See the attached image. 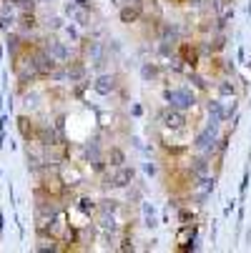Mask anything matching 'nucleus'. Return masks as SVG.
I'll return each mask as SVG.
<instances>
[{
    "mask_svg": "<svg viewBox=\"0 0 251 253\" xmlns=\"http://www.w3.org/2000/svg\"><path fill=\"white\" fill-rule=\"evenodd\" d=\"M178 60H181L186 68L196 70L201 63V45L199 43H178Z\"/></svg>",
    "mask_w": 251,
    "mask_h": 253,
    "instance_id": "nucleus-5",
    "label": "nucleus"
},
{
    "mask_svg": "<svg viewBox=\"0 0 251 253\" xmlns=\"http://www.w3.org/2000/svg\"><path fill=\"white\" fill-rule=\"evenodd\" d=\"M143 168H146V173H149V175H153V173H156V166H153V163H146Z\"/></svg>",
    "mask_w": 251,
    "mask_h": 253,
    "instance_id": "nucleus-27",
    "label": "nucleus"
},
{
    "mask_svg": "<svg viewBox=\"0 0 251 253\" xmlns=\"http://www.w3.org/2000/svg\"><path fill=\"white\" fill-rule=\"evenodd\" d=\"M246 188H249V170H244V178H241V198L246 196Z\"/></svg>",
    "mask_w": 251,
    "mask_h": 253,
    "instance_id": "nucleus-26",
    "label": "nucleus"
},
{
    "mask_svg": "<svg viewBox=\"0 0 251 253\" xmlns=\"http://www.w3.org/2000/svg\"><path fill=\"white\" fill-rule=\"evenodd\" d=\"M141 76L146 78V81H158V78L163 76V70H161L156 63H143V68H141Z\"/></svg>",
    "mask_w": 251,
    "mask_h": 253,
    "instance_id": "nucleus-15",
    "label": "nucleus"
},
{
    "mask_svg": "<svg viewBox=\"0 0 251 253\" xmlns=\"http://www.w3.org/2000/svg\"><path fill=\"white\" fill-rule=\"evenodd\" d=\"M98 228H100L103 233H116V231H118V223H116V218H113V213H103V211H100Z\"/></svg>",
    "mask_w": 251,
    "mask_h": 253,
    "instance_id": "nucleus-13",
    "label": "nucleus"
},
{
    "mask_svg": "<svg viewBox=\"0 0 251 253\" xmlns=\"http://www.w3.org/2000/svg\"><path fill=\"white\" fill-rule=\"evenodd\" d=\"M184 3H189L194 10H206V8H211L213 0H184Z\"/></svg>",
    "mask_w": 251,
    "mask_h": 253,
    "instance_id": "nucleus-23",
    "label": "nucleus"
},
{
    "mask_svg": "<svg viewBox=\"0 0 251 253\" xmlns=\"http://www.w3.org/2000/svg\"><path fill=\"white\" fill-rule=\"evenodd\" d=\"M133 183H136V170L131 166H118L108 170L103 178V186H111V188H131Z\"/></svg>",
    "mask_w": 251,
    "mask_h": 253,
    "instance_id": "nucleus-2",
    "label": "nucleus"
},
{
    "mask_svg": "<svg viewBox=\"0 0 251 253\" xmlns=\"http://www.w3.org/2000/svg\"><path fill=\"white\" fill-rule=\"evenodd\" d=\"M189 81H191V83H194L199 90H208V85H206V78H203V76H199L196 70H191V73H189Z\"/></svg>",
    "mask_w": 251,
    "mask_h": 253,
    "instance_id": "nucleus-21",
    "label": "nucleus"
},
{
    "mask_svg": "<svg viewBox=\"0 0 251 253\" xmlns=\"http://www.w3.org/2000/svg\"><path fill=\"white\" fill-rule=\"evenodd\" d=\"M208 163H211L208 153L194 156V158H191V163H189V170L194 173V178H196V175H206V173H208Z\"/></svg>",
    "mask_w": 251,
    "mask_h": 253,
    "instance_id": "nucleus-10",
    "label": "nucleus"
},
{
    "mask_svg": "<svg viewBox=\"0 0 251 253\" xmlns=\"http://www.w3.org/2000/svg\"><path fill=\"white\" fill-rule=\"evenodd\" d=\"M76 208H78V213H83L86 218H88V215H93V213L98 211V203H96L93 198H81Z\"/></svg>",
    "mask_w": 251,
    "mask_h": 253,
    "instance_id": "nucleus-17",
    "label": "nucleus"
},
{
    "mask_svg": "<svg viewBox=\"0 0 251 253\" xmlns=\"http://www.w3.org/2000/svg\"><path fill=\"white\" fill-rule=\"evenodd\" d=\"M231 211H234V201H229V206L224 208V215H231Z\"/></svg>",
    "mask_w": 251,
    "mask_h": 253,
    "instance_id": "nucleus-29",
    "label": "nucleus"
},
{
    "mask_svg": "<svg viewBox=\"0 0 251 253\" xmlns=\"http://www.w3.org/2000/svg\"><path fill=\"white\" fill-rule=\"evenodd\" d=\"M105 163H108V168L126 166V151H123V148H118V146H111L108 151H105Z\"/></svg>",
    "mask_w": 251,
    "mask_h": 253,
    "instance_id": "nucleus-11",
    "label": "nucleus"
},
{
    "mask_svg": "<svg viewBox=\"0 0 251 253\" xmlns=\"http://www.w3.org/2000/svg\"><path fill=\"white\" fill-rule=\"evenodd\" d=\"M133 248H136V246H133V236H128V233H126V236L121 238V246H118V251H133Z\"/></svg>",
    "mask_w": 251,
    "mask_h": 253,
    "instance_id": "nucleus-24",
    "label": "nucleus"
},
{
    "mask_svg": "<svg viewBox=\"0 0 251 253\" xmlns=\"http://www.w3.org/2000/svg\"><path fill=\"white\" fill-rule=\"evenodd\" d=\"M98 211H103V213H116V211H118V201H116V198H103V201H98Z\"/></svg>",
    "mask_w": 251,
    "mask_h": 253,
    "instance_id": "nucleus-18",
    "label": "nucleus"
},
{
    "mask_svg": "<svg viewBox=\"0 0 251 253\" xmlns=\"http://www.w3.org/2000/svg\"><path fill=\"white\" fill-rule=\"evenodd\" d=\"M76 3H78L81 8H86V10H91V0H76Z\"/></svg>",
    "mask_w": 251,
    "mask_h": 253,
    "instance_id": "nucleus-28",
    "label": "nucleus"
},
{
    "mask_svg": "<svg viewBox=\"0 0 251 253\" xmlns=\"http://www.w3.org/2000/svg\"><path fill=\"white\" fill-rule=\"evenodd\" d=\"M176 218H178V226H191V223H196V213L189 206H181L176 213Z\"/></svg>",
    "mask_w": 251,
    "mask_h": 253,
    "instance_id": "nucleus-16",
    "label": "nucleus"
},
{
    "mask_svg": "<svg viewBox=\"0 0 251 253\" xmlns=\"http://www.w3.org/2000/svg\"><path fill=\"white\" fill-rule=\"evenodd\" d=\"M18 130H20V135H23L28 143L38 138V128L33 126V121H30L28 116H20V118H18Z\"/></svg>",
    "mask_w": 251,
    "mask_h": 253,
    "instance_id": "nucleus-12",
    "label": "nucleus"
},
{
    "mask_svg": "<svg viewBox=\"0 0 251 253\" xmlns=\"http://www.w3.org/2000/svg\"><path fill=\"white\" fill-rule=\"evenodd\" d=\"M58 63H65V60H70V53H68V48H65V43H60V41H55V38H48L46 41V45H43Z\"/></svg>",
    "mask_w": 251,
    "mask_h": 253,
    "instance_id": "nucleus-8",
    "label": "nucleus"
},
{
    "mask_svg": "<svg viewBox=\"0 0 251 253\" xmlns=\"http://www.w3.org/2000/svg\"><path fill=\"white\" fill-rule=\"evenodd\" d=\"M216 90H219V95H236V85L231 81H221L216 85Z\"/></svg>",
    "mask_w": 251,
    "mask_h": 253,
    "instance_id": "nucleus-20",
    "label": "nucleus"
},
{
    "mask_svg": "<svg viewBox=\"0 0 251 253\" xmlns=\"http://www.w3.org/2000/svg\"><path fill=\"white\" fill-rule=\"evenodd\" d=\"M158 121L166 130H186V126H189L186 111H178V108H171V105L158 116Z\"/></svg>",
    "mask_w": 251,
    "mask_h": 253,
    "instance_id": "nucleus-4",
    "label": "nucleus"
},
{
    "mask_svg": "<svg viewBox=\"0 0 251 253\" xmlns=\"http://www.w3.org/2000/svg\"><path fill=\"white\" fill-rule=\"evenodd\" d=\"M219 3H221V5H231V8H234V3H236V0H219Z\"/></svg>",
    "mask_w": 251,
    "mask_h": 253,
    "instance_id": "nucleus-30",
    "label": "nucleus"
},
{
    "mask_svg": "<svg viewBox=\"0 0 251 253\" xmlns=\"http://www.w3.org/2000/svg\"><path fill=\"white\" fill-rule=\"evenodd\" d=\"M13 5H18L23 13H33V8H35V0H10Z\"/></svg>",
    "mask_w": 251,
    "mask_h": 253,
    "instance_id": "nucleus-22",
    "label": "nucleus"
},
{
    "mask_svg": "<svg viewBox=\"0 0 251 253\" xmlns=\"http://www.w3.org/2000/svg\"><path fill=\"white\" fill-rule=\"evenodd\" d=\"M246 65H249V68H251V58H249V63H246Z\"/></svg>",
    "mask_w": 251,
    "mask_h": 253,
    "instance_id": "nucleus-32",
    "label": "nucleus"
},
{
    "mask_svg": "<svg viewBox=\"0 0 251 253\" xmlns=\"http://www.w3.org/2000/svg\"><path fill=\"white\" fill-rule=\"evenodd\" d=\"M118 88H121V76H116V73H103V76H98L96 83H93V90L100 93V95H111V93H116Z\"/></svg>",
    "mask_w": 251,
    "mask_h": 253,
    "instance_id": "nucleus-6",
    "label": "nucleus"
},
{
    "mask_svg": "<svg viewBox=\"0 0 251 253\" xmlns=\"http://www.w3.org/2000/svg\"><path fill=\"white\" fill-rule=\"evenodd\" d=\"M226 148H229V135H221V138H219V143H216V153H219V156H224V153H226Z\"/></svg>",
    "mask_w": 251,
    "mask_h": 253,
    "instance_id": "nucleus-25",
    "label": "nucleus"
},
{
    "mask_svg": "<svg viewBox=\"0 0 251 253\" xmlns=\"http://www.w3.org/2000/svg\"><path fill=\"white\" fill-rule=\"evenodd\" d=\"M163 100L171 108H178V111H191V108H196V95L191 88H166Z\"/></svg>",
    "mask_w": 251,
    "mask_h": 253,
    "instance_id": "nucleus-1",
    "label": "nucleus"
},
{
    "mask_svg": "<svg viewBox=\"0 0 251 253\" xmlns=\"http://www.w3.org/2000/svg\"><path fill=\"white\" fill-rule=\"evenodd\" d=\"M65 78H68L70 83H81V81L86 78V65H83V60L68 63V65H65Z\"/></svg>",
    "mask_w": 251,
    "mask_h": 253,
    "instance_id": "nucleus-9",
    "label": "nucleus"
},
{
    "mask_svg": "<svg viewBox=\"0 0 251 253\" xmlns=\"http://www.w3.org/2000/svg\"><path fill=\"white\" fill-rule=\"evenodd\" d=\"M141 211H143V226H146V228H156V226H158L156 208H153L151 203H141Z\"/></svg>",
    "mask_w": 251,
    "mask_h": 253,
    "instance_id": "nucleus-14",
    "label": "nucleus"
},
{
    "mask_svg": "<svg viewBox=\"0 0 251 253\" xmlns=\"http://www.w3.org/2000/svg\"><path fill=\"white\" fill-rule=\"evenodd\" d=\"M141 15H143V3H141V0H128V3L118 10V18H121V23H126V25L138 23Z\"/></svg>",
    "mask_w": 251,
    "mask_h": 253,
    "instance_id": "nucleus-7",
    "label": "nucleus"
},
{
    "mask_svg": "<svg viewBox=\"0 0 251 253\" xmlns=\"http://www.w3.org/2000/svg\"><path fill=\"white\" fill-rule=\"evenodd\" d=\"M0 228H3V215H0Z\"/></svg>",
    "mask_w": 251,
    "mask_h": 253,
    "instance_id": "nucleus-31",
    "label": "nucleus"
},
{
    "mask_svg": "<svg viewBox=\"0 0 251 253\" xmlns=\"http://www.w3.org/2000/svg\"><path fill=\"white\" fill-rule=\"evenodd\" d=\"M35 25H38V23H35V15L33 13H23L20 15V28L23 30H35Z\"/></svg>",
    "mask_w": 251,
    "mask_h": 253,
    "instance_id": "nucleus-19",
    "label": "nucleus"
},
{
    "mask_svg": "<svg viewBox=\"0 0 251 253\" xmlns=\"http://www.w3.org/2000/svg\"><path fill=\"white\" fill-rule=\"evenodd\" d=\"M216 143H219V135H216V126H211V123H206L199 133H196V138H194V148L199 151V153H213L216 151Z\"/></svg>",
    "mask_w": 251,
    "mask_h": 253,
    "instance_id": "nucleus-3",
    "label": "nucleus"
}]
</instances>
